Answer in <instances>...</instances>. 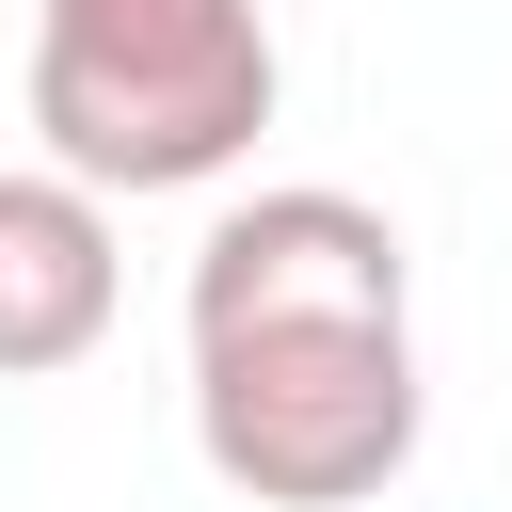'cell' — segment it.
<instances>
[{
    "mask_svg": "<svg viewBox=\"0 0 512 512\" xmlns=\"http://www.w3.org/2000/svg\"><path fill=\"white\" fill-rule=\"evenodd\" d=\"M432 384L416 320H304V336H208L192 352V448L256 512H352L416 464Z\"/></svg>",
    "mask_w": 512,
    "mask_h": 512,
    "instance_id": "cell-2",
    "label": "cell"
},
{
    "mask_svg": "<svg viewBox=\"0 0 512 512\" xmlns=\"http://www.w3.org/2000/svg\"><path fill=\"white\" fill-rule=\"evenodd\" d=\"M272 128V16L256 0H32V144L48 176L208 192Z\"/></svg>",
    "mask_w": 512,
    "mask_h": 512,
    "instance_id": "cell-1",
    "label": "cell"
},
{
    "mask_svg": "<svg viewBox=\"0 0 512 512\" xmlns=\"http://www.w3.org/2000/svg\"><path fill=\"white\" fill-rule=\"evenodd\" d=\"M112 208L80 192V176H0V384H48V368H80L96 336H112Z\"/></svg>",
    "mask_w": 512,
    "mask_h": 512,
    "instance_id": "cell-4",
    "label": "cell"
},
{
    "mask_svg": "<svg viewBox=\"0 0 512 512\" xmlns=\"http://www.w3.org/2000/svg\"><path fill=\"white\" fill-rule=\"evenodd\" d=\"M304 320H416V256L368 192H240L192 240V352L208 336H304Z\"/></svg>",
    "mask_w": 512,
    "mask_h": 512,
    "instance_id": "cell-3",
    "label": "cell"
}]
</instances>
